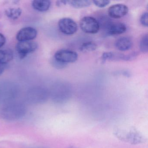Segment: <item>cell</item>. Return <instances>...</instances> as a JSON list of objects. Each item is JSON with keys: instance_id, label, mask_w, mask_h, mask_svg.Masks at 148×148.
I'll list each match as a JSON object with an SVG mask.
<instances>
[{"instance_id": "24", "label": "cell", "mask_w": 148, "mask_h": 148, "mask_svg": "<svg viewBox=\"0 0 148 148\" xmlns=\"http://www.w3.org/2000/svg\"><path fill=\"white\" fill-rule=\"evenodd\" d=\"M68 1H58L56 2V5L57 6L60 7L67 4Z\"/></svg>"}, {"instance_id": "18", "label": "cell", "mask_w": 148, "mask_h": 148, "mask_svg": "<svg viewBox=\"0 0 148 148\" xmlns=\"http://www.w3.org/2000/svg\"><path fill=\"white\" fill-rule=\"evenodd\" d=\"M97 48V46L94 42L90 41L84 43L80 47L79 50L81 52H90L95 51Z\"/></svg>"}, {"instance_id": "16", "label": "cell", "mask_w": 148, "mask_h": 148, "mask_svg": "<svg viewBox=\"0 0 148 148\" xmlns=\"http://www.w3.org/2000/svg\"><path fill=\"white\" fill-rule=\"evenodd\" d=\"M22 12V10L19 8H8L5 11V13L8 18L14 20L20 17Z\"/></svg>"}, {"instance_id": "15", "label": "cell", "mask_w": 148, "mask_h": 148, "mask_svg": "<svg viewBox=\"0 0 148 148\" xmlns=\"http://www.w3.org/2000/svg\"><path fill=\"white\" fill-rule=\"evenodd\" d=\"M13 57V52L12 50H0V64H6L12 60Z\"/></svg>"}, {"instance_id": "23", "label": "cell", "mask_w": 148, "mask_h": 148, "mask_svg": "<svg viewBox=\"0 0 148 148\" xmlns=\"http://www.w3.org/2000/svg\"><path fill=\"white\" fill-rule=\"evenodd\" d=\"M6 43V38L2 34L0 33V48L3 46Z\"/></svg>"}, {"instance_id": "12", "label": "cell", "mask_w": 148, "mask_h": 148, "mask_svg": "<svg viewBox=\"0 0 148 148\" xmlns=\"http://www.w3.org/2000/svg\"><path fill=\"white\" fill-rule=\"evenodd\" d=\"M126 55L114 52L104 53L101 57L102 63H105L107 61H126Z\"/></svg>"}, {"instance_id": "5", "label": "cell", "mask_w": 148, "mask_h": 148, "mask_svg": "<svg viewBox=\"0 0 148 148\" xmlns=\"http://www.w3.org/2000/svg\"><path fill=\"white\" fill-rule=\"evenodd\" d=\"M60 31L67 35L74 34L78 29L77 25L72 19L64 18L60 19L58 24Z\"/></svg>"}, {"instance_id": "20", "label": "cell", "mask_w": 148, "mask_h": 148, "mask_svg": "<svg viewBox=\"0 0 148 148\" xmlns=\"http://www.w3.org/2000/svg\"><path fill=\"white\" fill-rule=\"evenodd\" d=\"M51 64L53 66L57 69H64L67 65V64L60 62V61L55 60L54 58L52 60Z\"/></svg>"}, {"instance_id": "17", "label": "cell", "mask_w": 148, "mask_h": 148, "mask_svg": "<svg viewBox=\"0 0 148 148\" xmlns=\"http://www.w3.org/2000/svg\"><path fill=\"white\" fill-rule=\"evenodd\" d=\"M92 3L90 1L86 0H75V1H68L67 4L75 8H82L90 6Z\"/></svg>"}, {"instance_id": "3", "label": "cell", "mask_w": 148, "mask_h": 148, "mask_svg": "<svg viewBox=\"0 0 148 148\" xmlns=\"http://www.w3.org/2000/svg\"><path fill=\"white\" fill-rule=\"evenodd\" d=\"M81 30L86 33L95 34L100 29L99 21L90 16H86L81 19L79 22Z\"/></svg>"}, {"instance_id": "4", "label": "cell", "mask_w": 148, "mask_h": 148, "mask_svg": "<svg viewBox=\"0 0 148 148\" xmlns=\"http://www.w3.org/2000/svg\"><path fill=\"white\" fill-rule=\"evenodd\" d=\"M38 47V44L34 41H21L16 45V50L20 58L23 59L29 53L35 51Z\"/></svg>"}, {"instance_id": "11", "label": "cell", "mask_w": 148, "mask_h": 148, "mask_svg": "<svg viewBox=\"0 0 148 148\" xmlns=\"http://www.w3.org/2000/svg\"><path fill=\"white\" fill-rule=\"evenodd\" d=\"M51 96L53 101L55 103H63L69 100L71 93L68 88H60L53 91Z\"/></svg>"}, {"instance_id": "25", "label": "cell", "mask_w": 148, "mask_h": 148, "mask_svg": "<svg viewBox=\"0 0 148 148\" xmlns=\"http://www.w3.org/2000/svg\"><path fill=\"white\" fill-rule=\"evenodd\" d=\"M6 68V64H0V75L3 74Z\"/></svg>"}, {"instance_id": "21", "label": "cell", "mask_w": 148, "mask_h": 148, "mask_svg": "<svg viewBox=\"0 0 148 148\" xmlns=\"http://www.w3.org/2000/svg\"><path fill=\"white\" fill-rule=\"evenodd\" d=\"M93 4L98 7L100 8L105 7L110 4V1L108 0H102V1H93Z\"/></svg>"}, {"instance_id": "1", "label": "cell", "mask_w": 148, "mask_h": 148, "mask_svg": "<svg viewBox=\"0 0 148 148\" xmlns=\"http://www.w3.org/2000/svg\"><path fill=\"white\" fill-rule=\"evenodd\" d=\"M114 133L119 140L130 144H139L146 141L143 134L133 126L123 125L117 127Z\"/></svg>"}, {"instance_id": "7", "label": "cell", "mask_w": 148, "mask_h": 148, "mask_svg": "<svg viewBox=\"0 0 148 148\" xmlns=\"http://www.w3.org/2000/svg\"><path fill=\"white\" fill-rule=\"evenodd\" d=\"M104 25L106 33L109 36L119 35L125 32L126 27L121 22H112L107 21Z\"/></svg>"}, {"instance_id": "22", "label": "cell", "mask_w": 148, "mask_h": 148, "mask_svg": "<svg viewBox=\"0 0 148 148\" xmlns=\"http://www.w3.org/2000/svg\"><path fill=\"white\" fill-rule=\"evenodd\" d=\"M148 14L147 12L144 13L141 15L140 18V22L141 25L145 27L148 26Z\"/></svg>"}, {"instance_id": "6", "label": "cell", "mask_w": 148, "mask_h": 148, "mask_svg": "<svg viewBox=\"0 0 148 148\" xmlns=\"http://www.w3.org/2000/svg\"><path fill=\"white\" fill-rule=\"evenodd\" d=\"M54 58L56 60L67 64L77 61L78 54L76 52L67 49H61L57 51L54 54Z\"/></svg>"}, {"instance_id": "14", "label": "cell", "mask_w": 148, "mask_h": 148, "mask_svg": "<svg viewBox=\"0 0 148 148\" xmlns=\"http://www.w3.org/2000/svg\"><path fill=\"white\" fill-rule=\"evenodd\" d=\"M51 5V1L48 0H35L33 1V8L38 12H45L49 10Z\"/></svg>"}, {"instance_id": "8", "label": "cell", "mask_w": 148, "mask_h": 148, "mask_svg": "<svg viewBox=\"0 0 148 148\" xmlns=\"http://www.w3.org/2000/svg\"><path fill=\"white\" fill-rule=\"evenodd\" d=\"M48 98V94L46 91L42 90H35L28 93L27 100L32 104H39L45 102Z\"/></svg>"}, {"instance_id": "10", "label": "cell", "mask_w": 148, "mask_h": 148, "mask_svg": "<svg viewBox=\"0 0 148 148\" xmlns=\"http://www.w3.org/2000/svg\"><path fill=\"white\" fill-rule=\"evenodd\" d=\"M129 8L125 5L122 4H116L111 6L108 9V14L111 18L119 19L124 17L128 14Z\"/></svg>"}, {"instance_id": "19", "label": "cell", "mask_w": 148, "mask_h": 148, "mask_svg": "<svg viewBox=\"0 0 148 148\" xmlns=\"http://www.w3.org/2000/svg\"><path fill=\"white\" fill-rule=\"evenodd\" d=\"M148 37L147 34L144 35L140 40L139 48L143 53H147L148 51Z\"/></svg>"}, {"instance_id": "26", "label": "cell", "mask_w": 148, "mask_h": 148, "mask_svg": "<svg viewBox=\"0 0 148 148\" xmlns=\"http://www.w3.org/2000/svg\"></svg>"}, {"instance_id": "2", "label": "cell", "mask_w": 148, "mask_h": 148, "mask_svg": "<svg viewBox=\"0 0 148 148\" xmlns=\"http://www.w3.org/2000/svg\"><path fill=\"white\" fill-rule=\"evenodd\" d=\"M27 112L25 106L19 103H10L1 110V116L8 121H14L22 119Z\"/></svg>"}, {"instance_id": "9", "label": "cell", "mask_w": 148, "mask_h": 148, "mask_svg": "<svg viewBox=\"0 0 148 148\" xmlns=\"http://www.w3.org/2000/svg\"><path fill=\"white\" fill-rule=\"evenodd\" d=\"M37 34L38 32L35 28L28 27L19 31L16 35V38L19 42L31 41L36 38Z\"/></svg>"}, {"instance_id": "13", "label": "cell", "mask_w": 148, "mask_h": 148, "mask_svg": "<svg viewBox=\"0 0 148 148\" xmlns=\"http://www.w3.org/2000/svg\"><path fill=\"white\" fill-rule=\"evenodd\" d=\"M132 42L130 38L123 37L117 40L115 42L116 48L121 51H125L130 50L132 46Z\"/></svg>"}]
</instances>
